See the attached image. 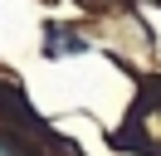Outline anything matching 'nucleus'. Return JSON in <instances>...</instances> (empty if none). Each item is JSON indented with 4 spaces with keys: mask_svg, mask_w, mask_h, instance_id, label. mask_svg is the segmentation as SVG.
Listing matches in <instances>:
<instances>
[{
    "mask_svg": "<svg viewBox=\"0 0 161 156\" xmlns=\"http://www.w3.org/2000/svg\"><path fill=\"white\" fill-rule=\"evenodd\" d=\"M0 156H20V151H15V142H5V136H0Z\"/></svg>",
    "mask_w": 161,
    "mask_h": 156,
    "instance_id": "nucleus-1",
    "label": "nucleus"
}]
</instances>
